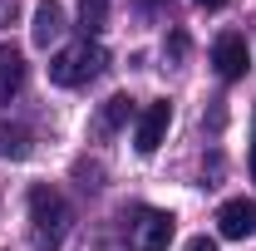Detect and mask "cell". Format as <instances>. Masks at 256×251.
I'll return each mask as SVG.
<instances>
[{
    "instance_id": "cell-1",
    "label": "cell",
    "mask_w": 256,
    "mask_h": 251,
    "mask_svg": "<svg viewBox=\"0 0 256 251\" xmlns=\"http://www.w3.org/2000/svg\"><path fill=\"white\" fill-rule=\"evenodd\" d=\"M69 226H74V207L64 202L54 188H30V242L40 251H60L64 236H69Z\"/></svg>"
},
{
    "instance_id": "cell-7",
    "label": "cell",
    "mask_w": 256,
    "mask_h": 251,
    "mask_svg": "<svg viewBox=\"0 0 256 251\" xmlns=\"http://www.w3.org/2000/svg\"><path fill=\"white\" fill-rule=\"evenodd\" d=\"M30 34H34V44H54V40L64 34V5L60 0H40V5H34Z\"/></svg>"
},
{
    "instance_id": "cell-8",
    "label": "cell",
    "mask_w": 256,
    "mask_h": 251,
    "mask_svg": "<svg viewBox=\"0 0 256 251\" xmlns=\"http://www.w3.org/2000/svg\"><path fill=\"white\" fill-rule=\"evenodd\" d=\"M128 118H133V98H128V94H114L108 104H104V108H98L94 133H98V138H108V133H118V128H124Z\"/></svg>"
},
{
    "instance_id": "cell-16",
    "label": "cell",
    "mask_w": 256,
    "mask_h": 251,
    "mask_svg": "<svg viewBox=\"0 0 256 251\" xmlns=\"http://www.w3.org/2000/svg\"><path fill=\"white\" fill-rule=\"evenodd\" d=\"M138 5H162V0H138Z\"/></svg>"
},
{
    "instance_id": "cell-9",
    "label": "cell",
    "mask_w": 256,
    "mask_h": 251,
    "mask_svg": "<svg viewBox=\"0 0 256 251\" xmlns=\"http://www.w3.org/2000/svg\"><path fill=\"white\" fill-rule=\"evenodd\" d=\"M20 79H25V64H20V54H15L10 44H5V50H0V98L15 94V89H20Z\"/></svg>"
},
{
    "instance_id": "cell-2",
    "label": "cell",
    "mask_w": 256,
    "mask_h": 251,
    "mask_svg": "<svg viewBox=\"0 0 256 251\" xmlns=\"http://www.w3.org/2000/svg\"><path fill=\"white\" fill-rule=\"evenodd\" d=\"M104 64H108V54L98 50L94 40H79V44H64L60 54L50 60V79L60 89H79V84H89V79L104 74Z\"/></svg>"
},
{
    "instance_id": "cell-11",
    "label": "cell",
    "mask_w": 256,
    "mask_h": 251,
    "mask_svg": "<svg viewBox=\"0 0 256 251\" xmlns=\"http://www.w3.org/2000/svg\"><path fill=\"white\" fill-rule=\"evenodd\" d=\"M104 15H108V10H104V0H84V10H79V20H84V30H89V34L104 30Z\"/></svg>"
},
{
    "instance_id": "cell-6",
    "label": "cell",
    "mask_w": 256,
    "mask_h": 251,
    "mask_svg": "<svg viewBox=\"0 0 256 251\" xmlns=\"http://www.w3.org/2000/svg\"><path fill=\"white\" fill-rule=\"evenodd\" d=\"M212 64H217V74H222V79H242V74H246V64H252L246 40H242V34H222V40L212 44Z\"/></svg>"
},
{
    "instance_id": "cell-5",
    "label": "cell",
    "mask_w": 256,
    "mask_h": 251,
    "mask_svg": "<svg viewBox=\"0 0 256 251\" xmlns=\"http://www.w3.org/2000/svg\"><path fill=\"white\" fill-rule=\"evenodd\" d=\"M217 232H222L226 242H246L256 232V202H246V197L222 202V207H217Z\"/></svg>"
},
{
    "instance_id": "cell-3",
    "label": "cell",
    "mask_w": 256,
    "mask_h": 251,
    "mask_svg": "<svg viewBox=\"0 0 256 251\" xmlns=\"http://www.w3.org/2000/svg\"><path fill=\"white\" fill-rule=\"evenodd\" d=\"M172 232H178V222L168 217V212L143 207V212H138V222H133V246H138V251H168Z\"/></svg>"
},
{
    "instance_id": "cell-10",
    "label": "cell",
    "mask_w": 256,
    "mask_h": 251,
    "mask_svg": "<svg viewBox=\"0 0 256 251\" xmlns=\"http://www.w3.org/2000/svg\"><path fill=\"white\" fill-rule=\"evenodd\" d=\"M30 153V133L15 124H0V158H25Z\"/></svg>"
},
{
    "instance_id": "cell-4",
    "label": "cell",
    "mask_w": 256,
    "mask_h": 251,
    "mask_svg": "<svg viewBox=\"0 0 256 251\" xmlns=\"http://www.w3.org/2000/svg\"><path fill=\"white\" fill-rule=\"evenodd\" d=\"M168 124H172V104L158 98V104H148L143 114H138V133H133V148L138 153H158L162 138H168Z\"/></svg>"
},
{
    "instance_id": "cell-15",
    "label": "cell",
    "mask_w": 256,
    "mask_h": 251,
    "mask_svg": "<svg viewBox=\"0 0 256 251\" xmlns=\"http://www.w3.org/2000/svg\"><path fill=\"white\" fill-rule=\"evenodd\" d=\"M252 178H256V148H252Z\"/></svg>"
},
{
    "instance_id": "cell-13",
    "label": "cell",
    "mask_w": 256,
    "mask_h": 251,
    "mask_svg": "<svg viewBox=\"0 0 256 251\" xmlns=\"http://www.w3.org/2000/svg\"><path fill=\"white\" fill-rule=\"evenodd\" d=\"M188 251H217V242H207V236H192Z\"/></svg>"
},
{
    "instance_id": "cell-14",
    "label": "cell",
    "mask_w": 256,
    "mask_h": 251,
    "mask_svg": "<svg viewBox=\"0 0 256 251\" xmlns=\"http://www.w3.org/2000/svg\"><path fill=\"white\" fill-rule=\"evenodd\" d=\"M197 5H202V10H222L226 0H197Z\"/></svg>"
},
{
    "instance_id": "cell-12",
    "label": "cell",
    "mask_w": 256,
    "mask_h": 251,
    "mask_svg": "<svg viewBox=\"0 0 256 251\" xmlns=\"http://www.w3.org/2000/svg\"><path fill=\"white\" fill-rule=\"evenodd\" d=\"M15 5H20V0H0V25H10V20H15Z\"/></svg>"
}]
</instances>
